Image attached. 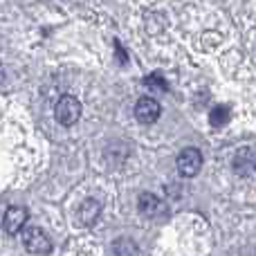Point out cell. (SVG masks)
<instances>
[{"instance_id": "obj_3", "label": "cell", "mask_w": 256, "mask_h": 256, "mask_svg": "<svg viewBox=\"0 0 256 256\" xmlns=\"http://www.w3.org/2000/svg\"><path fill=\"white\" fill-rule=\"evenodd\" d=\"M200 168H202V153L196 146L182 148L180 155H178V171H180V176L194 178L200 173Z\"/></svg>"}, {"instance_id": "obj_10", "label": "cell", "mask_w": 256, "mask_h": 256, "mask_svg": "<svg viewBox=\"0 0 256 256\" xmlns=\"http://www.w3.org/2000/svg\"><path fill=\"white\" fill-rule=\"evenodd\" d=\"M2 81H4V68H2V63H0V86H2Z\"/></svg>"}, {"instance_id": "obj_9", "label": "cell", "mask_w": 256, "mask_h": 256, "mask_svg": "<svg viewBox=\"0 0 256 256\" xmlns=\"http://www.w3.org/2000/svg\"><path fill=\"white\" fill-rule=\"evenodd\" d=\"M144 86H146L148 90H153V92H155V90H160V92H166V90H168V84L164 81L162 74H158V72H153V74L146 76V79H144Z\"/></svg>"}, {"instance_id": "obj_1", "label": "cell", "mask_w": 256, "mask_h": 256, "mask_svg": "<svg viewBox=\"0 0 256 256\" xmlns=\"http://www.w3.org/2000/svg\"><path fill=\"white\" fill-rule=\"evenodd\" d=\"M54 117H56V122L61 126L76 124L81 117V102L76 97H72V94H63L56 102V106H54Z\"/></svg>"}, {"instance_id": "obj_7", "label": "cell", "mask_w": 256, "mask_h": 256, "mask_svg": "<svg viewBox=\"0 0 256 256\" xmlns=\"http://www.w3.org/2000/svg\"><path fill=\"white\" fill-rule=\"evenodd\" d=\"M99 216H102V204H99L97 200L88 198L79 207V218H81V222H84L86 227H92L94 222L99 220Z\"/></svg>"}, {"instance_id": "obj_5", "label": "cell", "mask_w": 256, "mask_h": 256, "mask_svg": "<svg viewBox=\"0 0 256 256\" xmlns=\"http://www.w3.org/2000/svg\"><path fill=\"white\" fill-rule=\"evenodd\" d=\"M25 225H27V209L25 207L14 204V207H9L7 212H4L2 227L7 234H18V232L25 230Z\"/></svg>"}, {"instance_id": "obj_6", "label": "cell", "mask_w": 256, "mask_h": 256, "mask_svg": "<svg viewBox=\"0 0 256 256\" xmlns=\"http://www.w3.org/2000/svg\"><path fill=\"white\" fill-rule=\"evenodd\" d=\"M160 112H162L160 104L150 97H142L140 102L135 104V117H137V122H142V124H153V122H158Z\"/></svg>"}, {"instance_id": "obj_2", "label": "cell", "mask_w": 256, "mask_h": 256, "mask_svg": "<svg viewBox=\"0 0 256 256\" xmlns=\"http://www.w3.org/2000/svg\"><path fill=\"white\" fill-rule=\"evenodd\" d=\"M22 245H25V250L30 254L43 256V254L52 252V240L48 238V234H45L40 227H34V225L22 230Z\"/></svg>"}, {"instance_id": "obj_4", "label": "cell", "mask_w": 256, "mask_h": 256, "mask_svg": "<svg viewBox=\"0 0 256 256\" xmlns=\"http://www.w3.org/2000/svg\"><path fill=\"white\" fill-rule=\"evenodd\" d=\"M137 207H140L142 216H146L148 220H162V218H166V214H168L166 202H164L162 198H158L155 194H148V191L140 196Z\"/></svg>"}, {"instance_id": "obj_8", "label": "cell", "mask_w": 256, "mask_h": 256, "mask_svg": "<svg viewBox=\"0 0 256 256\" xmlns=\"http://www.w3.org/2000/svg\"><path fill=\"white\" fill-rule=\"evenodd\" d=\"M209 122L212 126H225L230 122V108L227 106H214L209 112Z\"/></svg>"}]
</instances>
